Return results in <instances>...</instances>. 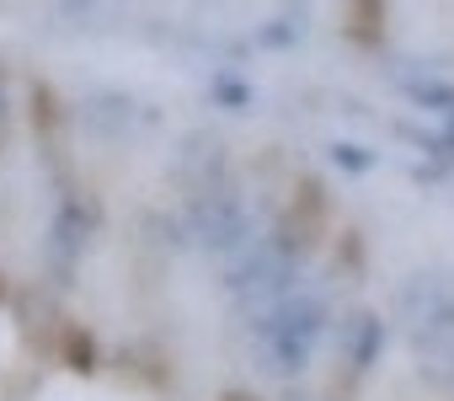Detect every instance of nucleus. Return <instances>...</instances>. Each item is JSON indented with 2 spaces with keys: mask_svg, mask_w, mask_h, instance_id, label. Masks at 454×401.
Listing matches in <instances>:
<instances>
[{
  "mask_svg": "<svg viewBox=\"0 0 454 401\" xmlns=\"http://www.w3.org/2000/svg\"><path fill=\"white\" fill-rule=\"evenodd\" d=\"M321 220H326L321 187H316V182H300L294 204H289V215H284V247H289V252L310 247V241H316V231H321Z\"/></svg>",
  "mask_w": 454,
  "mask_h": 401,
  "instance_id": "4",
  "label": "nucleus"
},
{
  "mask_svg": "<svg viewBox=\"0 0 454 401\" xmlns=\"http://www.w3.org/2000/svg\"><path fill=\"white\" fill-rule=\"evenodd\" d=\"M224 401H247V396H224Z\"/></svg>",
  "mask_w": 454,
  "mask_h": 401,
  "instance_id": "7",
  "label": "nucleus"
},
{
  "mask_svg": "<svg viewBox=\"0 0 454 401\" xmlns=\"http://www.w3.org/2000/svg\"><path fill=\"white\" fill-rule=\"evenodd\" d=\"M321 337V305L310 295H289L268 311L252 316V348H257V369L273 380H289L310 364V348Z\"/></svg>",
  "mask_w": 454,
  "mask_h": 401,
  "instance_id": "2",
  "label": "nucleus"
},
{
  "mask_svg": "<svg viewBox=\"0 0 454 401\" xmlns=\"http://www.w3.org/2000/svg\"><path fill=\"white\" fill-rule=\"evenodd\" d=\"M374 348H380V326H374L369 316H353V326H348V353H353V364H369Z\"/></svg>",
  "mask_w": 454,
  "mask_h": 401,
  "instance_id": "5",
  "label": "nucleus"
},
{
  "mask_svg": "<svg viewBox=\"0 0 454 401\" xmlns=\"http://www.w3.org/2000/svg\"><path fill=\"white\" fill-rule=\"evenodd\" d=\"M65 348H70L65 358H70L75 369H91V337H86V332H70V337H65Z\"/></svg>",
  "mask_w": 454,
  "mask_h": 401,
  "instance_id": "6",
  "label": "nucleus"
},
{
  "mask_svg": "<svg viewBox=\"0 0 454 401\" xmlns=\"http://www.w3.org/2000/svg\"><path fill=\"white\" fill-rule=\"evenodd\" d=\"M401 316L411 353L427 380L454 385V279L449 273H417L401 284Z\"/></svg>",
  "mask_w": 454,
  "mask_h": 401,
  "instance_id": "1",
  "label": "nucleus"
},
{
  "mask_svg": "<svg viewBox=\"0 0 454 401\" xmlns=\"http://www.w3.org/2000/svg\"><path fill=\"white\" fill-rule=\"evenodd\" d=\"M192 231H198V241L203 247H236L241 236H247V215H241V204H236V198L231 193H203L198 198V209H192Z\"/></svg>",
  "mask_w": 454,
  "mask_h": 401,
  "instance_id": "3",
  "label": "nucleus"
}]
</instances>
